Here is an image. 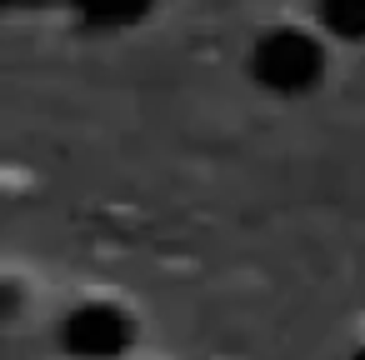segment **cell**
Listing matches in <instances>:
<instances>
[{"instance_id":"cell-1","label":"cell","mask_w":365,"mask_h":360,"mask_svg":"<svg viewBox=\"0 0 365 360\" xmlns=\"http://www.w3.org/2000/svg\"><path fill=\"white\" fill-rule=\"evenodd\" d=\"M265 66H270V76H305L310 66H315V51H310V41H300V36H270L265 41Z\"/></svg>"},{"instance_id":"cell-2","label":"cell","mask_w":365,"mask_h":360,"mask_svg":"<svg viewBox=\"0 0 365 360\" xmlns=\"http://www.w3.org/2000/svg\"><path fill=\"white\" fill-rule=\"evenodd\" d=\"M325 21L345 36H365V0H325Z\"/></svg>"}]
</instances>
